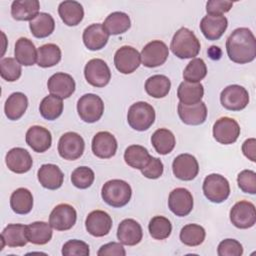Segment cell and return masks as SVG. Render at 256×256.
I'll list each match as a JSON object with an SVG mask.
<instances>
[{
  "mask_svg": "<svg viewBox=\"0 0 256 256\" xmlns=\"http://www.w3.org/2000/svg\"><path fill=\"white\" fill-rule=\"evenodd\" d=\"M226 51L235 63L252 62L256 57V39L252 31L246 27L235 29L227 38Z\"/></svg>",
  "mask_w": 256,
  "mask_h": 256,
  "instance_id": "1",
  "label": "cell"
},
{
  "mask_svg": "<svg viewBox=\"0 0 256 256\" xmlns=\"http://www.w3.org/2000/svg\"><path fill=\"white\" fill-rule=\"evenodd\" d=\"M200 41L195 34L186 27H181L174 34L170 49L180 59L195 58L200 52Z\"/></svg>",
  "mask_w": 256,
  "mask_h": 256,
  "instance_id": "2",
  "label": "cell"
},
{
  "mask_svg": "<svg viewBox=\"0 0 256 256\" xmlns=\"http://www.w3.org/2000/svg\"><path fill=\"white\" fill-rule=\"evenodd\" d=\"M131 186L124 180L112 179L107 181L101 190V196L108 205L121 208L128 204L131 199Z\"/></svg>",
  "mask_w": 256,
  "mask_h": 256,
  "instance_id": "3",
  "label": "cell"
},
{
  "mask_svg": "<svg viewBox=\"0 0 256 256\" xmlns=\"http://www.w3.org/2000/svg\"><path fill=\"white\" fill-rule=\"evenodd\" d=\"M127 121L136 131L149 129L155 121V110L147 102L139 101L132 104L127 113Z\"/></svg>",
  "mask_w": 256,
  "mask_h": 256,
  "instance_id": "4",
  "label": "cell"
},
{
  "mask_svg": "<svg viewBox=\"0 0 256 256\" xmlns=\"http://www.w3.org/2000/svg\"><path fill=\"white\" fill-rule=\"evenodd\" d=\"M202 189L205 197L213 203H222L230 195L228 180L224 176L216 173L205 177Z\"/></svg>",
  "mask_w": 256,
  "mask_h": 256,
  "instance_id": "5",
  "label": "cell"
},
{
  "mask_svg": "<svg viewBox=\"0 0 256 256\" xmlns=\"http://www.w3.org/2000/svg\"><path fill=\"white\" fill-rule=\"evenodd\" d=\"M77 112L81 120L84 122L94 123L102 117L104 112V103L98 95L88 93L81 96L78 100Z\"/></svg>",
  "mask_w": 256,
  "mask_h": 256,
  "instance_id": "6",
  "label": "cell"
},
{
  "mask_svg": "<svg viewBox=\"0 0 256 256\" xmlns=\"http://www.w3.org/2000/svg\"><path fill=\"white\" fill-rule=\"evenodd\" d=\"M220 102L227 110L240 111L248 105L249 93L243 86L237 84L229 85L222 90Z\"/></svg>",
  "mask_w": 256,
  "mask_h": 256,
  "instance_id": "7",
  "label": "cell"
},
{
  "mask_svg": "<svg viewBox=\"0 0 256 256\" xmlns=\"http://www.w3.org/2000/svg\"><path fill=\"white\" fill-rule=\"evenodd\" d=\"M85 142L78 133L66 132L58 142L59 155L65 160H76L80 158L84 152Z\"/></svg>",
  "mask_w": 256,
  "mask_h": 256,
  "instance_id": "8",
  "label": "cell"
},
{
  "mask_svg": "<svg viewBox=\"0 0 256 256\" xmlns=\"http://www.w3.org/2000/svg\"><path fill=\"white\" fill-rule=\"evenodd\" d=\"M86 81L94 87H104L111 79V72L107 63L99 58L91 59L84 68Z\"/></svg>",
  "mask_w": 256,
  "mask_h": 256,
  "instance_id": "9",
  "label": "cell"
},
{
  "mask_svg": "<svg viewBox=\"0 0 256 256\" xmlns=\"http://www.w3.org/2000/svg\"><path fill=\"white\" fill-rule=\"evenodd\" d=\"M140 56L141 62L145 67L154 68L166 62L169 56V49L163 41L153 40L143 47Z\"/></svg>",
  "mask_w": 256,
  "mask_h": 256,
  "instance_id": "10",
  "label": "cell"
},
{
  "mask_svg": "<svg viewBox=\"0 0 256 256\" xmlns=\"http://www.w3.org/2000/svg\"><path fill=\"white\" fill-rule=\"evenodd\" d=\"M77 220V212L73 206L61 203L54 207L49 216V224L57 231L71 229Z\"/></svg>",
  "mask_w": 256,
  "mask_h": 256,
  "instance_id": "11",
  "label": "cell"
},
{
  "mask_svg": "<svg viewBox=\"0 0 256 256\" xmlns=\"http://www.w3.org/2000/svg\"><path fill=\"white\" fill-rule=\"evenodd\" d=\"M230 221L239 229H248L256 223L255 206L249 201H239L230 210Z\"/></svg>",
  "mask_w": 256,
  "mask_h": 256,
  "instance_id": "12",
  "label": "cell"
},
{
  "mask_svg": "<svg viewBox=\"0 0 256 256\" xmlns=\"http://www.w3.org/2000/svg\"><path fill=\"white\" fill-rule=\"evenodd\" d=\"M240 135V126L230 117H221L213 125L214 139L224 145L236 142Z\"/></svg>",
  "mask_w": 256,
  "mask_h": 256,
  "instance_id": "13",
  "label": "cell"
},
{
  "mask_svg": "<svg viewBox=\"0 0 256 256\" xmlns=\"http://www.w3.org/2000/svg\"><path fill=\"white\" fill-rule=\"evenodd\" d=\"M141 64V56L137 49L131 46L120 47L114 55V65L122 74L133 73Z\"/></svg>",
  "mask_w": 256,
  "mask_h": 256,
  "instance_id": "14",
  "label": "cell"
},
{
  "mask_svg": "<svg viewBox=\"0 0 256 256\" xmlns=\"http://www.w3.org/2000/svg\"><path fill=\"white\" fill-rule=\"evenodd\" d=\"M172 170L176 178L183 181H191L198 175L199 164L193 155L183 153L173 160Z\"/></svg>",
  "mask_w": 256,
  "mask_h": 256,
  "instance_id": "15",
  "label": "cell"
},
{
  "mask_svg": "<svg viewBox=\"0 0 256 256\" xmlns=\"http://www.w3.org/2000/svg\"><path fill=\"white\" fill-rule=\"evenodd\" d=\"M168 207L176 216H187L193 209V196L186 188L172 190L168 198Z\"/></svg>",
  "mask_w": 256,
  "mask_h": 256,
  "instance_id": "16",
  "label": "cell"
},
{
  "mask_svg": "<svg viewBox=\"0 0 256 256\" xmlns=\"http://www.w3.org/2000/svg\"><path fill=\"white\" fill-rule=\"evenodd\" d=\"M85 227L87 232L92 236L103 237L107 235L112 228V218L105 211L94 210L86 217Z\"/></svg>",
  "mask_w": 256,
  "mask_h": 256,
  "instance_id": "17",
  "label": "cell"
},
{
  "mask_svg": "<svg viewBox=\"0 0 256 256\" xmlns=\"http://www.w3.org/2000/svg\"><path fill=\"white\" fill-rule=\"evenodd\" d=\"M117 140L108 131H100L96 133L92 139V152L101 159H108L115 155L117 151Z\"/></svg>",
  "mask_w": 256,
  "mask_h": 256,
  "instance_id": "18",
  "label": "cell"
},
{
  "mask_svg": "<svg viewBox=\"0 0 256 256\" xmlns=\"http://www.w3.org/2000/svg\"><path fill=\"white\" fill-rule=\"evenodd\" d=\"M75 81L73 77L67 73L58 72L53 74L47 82V87L50 94L61 99L70 97L75 91Z\"/></svg>",
  "mask_w": 256,
  "mask_h": 256,
  "instance_id": "19",
  "label": "cell"
},
{
  "mask_svg": "<svg viewBox=\"0 0 256 256\" xmlns=\"http://www.w3.org/2000/svg\"><path fill=\"white\" fill-rule=\"evenodd\" d=\"M5 163L10 171L17 174H23L32 168L33 159L26 149L15 147L9 150L6 154Z\"/></svg>",
  "mask_w": 256,
  "mask_h": 256,
  "instance_id": "20",
  "label": "cell"
},
{
  "mask_svg": "<svg viewBox=\"0 0 256 256\" xmlns=\"http://www.w3.org/2000/svg\"><path fill=\"white\" fill-rule=\"evenodd\" d=\"M228 20L224 15L204 16L200 22V30L204 37L208 40H218L226 31Z\"/></svg>",
  "mask_w": 256,
  "mask_h": 256,
  "instance_id": "21",
  "label": "cell"
},
{
  "mask_svg": "<svg viewBox=\"0 0 256 256\" xmlns=\"http://www.w3.org/2000/svg\"><path fill=\"white\" fill-rule=\"evenodd\" d=\"M143 231L141 225L134 219H124L117 229V238L121 244L134 246L142 240Z\"/></svg>",
  "mask_w": 256,
  "mask_h": 256,
  "instance_id": "22",
  "label": "cell"
},
{
  "mask_svg": "<svg viewBox=\"0 0 256 256\" xmlns=\"http://www.w3.org/2000/svg\"><path fill=\"white\" fill-rule=\"evenodd\" d=\"M26 143L37 153L47 151L52 144V136L48 129L34 125L31 126L26 132Z\"/></svg>",
  "mask_w": 256,
  "mask_h": 256,
  "instance_id": "23",
  "label": "cell"
},
{
  "mask_svg": "<svg viewBox=\"0 0 256 256\" xmlns=\"http://www.w3.org/2000/svg\"><path fill=\"white\" fill-rule=\"evenodd\" d=\"M82 38L84 45L89 50L96 51L105 47L109 39V34L103 27V24L94 23L85 28Z\"/></svg>",
  "mask_w": 256,
  "mask_h": 256,
  "instance_id": "24",
  "label": "cell"
},
{
  "mask_svg": "<svg viewBox=\"0 0 256 256\" xmlns=\"http://www.w3.org/2000/svg\"><path fill=\"white\" fill-rule=\"evenodd\" d=\"M178 115L182 122L187 125H200L207 118V107L202 101L193 105H184L179 102Z\"/></svg>",
  "mask_w": 256,
  "mask_h": 256,
  "instance_id": "25",
  "label": "cell"
},
{
  "mask_svg": "<svg viewBox=\"0 0 256 256\" xmlns=\"http://www.w3.org/2000/svg\"><path fill=\"white\" fill-rule=\"evenodd\" d=\"M40 184L49 190H56L63 184L64 174L55 164H43L37 172Z\"/></svg>",
  "mask_w": 256,
  "mask_h": 256,
  "instance_id": "26",
  "label": "cell"
},
{
  "mask_svg": "<svg viewBox=\"0 0 256 256\" xmlns=\"http://www.w3.org/2000/svg\"><path fill=\"white\" fill-rule=\"evenodd\" d=\"M2 246L8 247H23L27 244L28 239L26 235V226L23 224H8L1 233Z\"/></svg>",
  "mask_w": 256,
  "mask_h": 256,
  "instance_id": "27",
  "label": "cell"
},
{
  "mask_svg": "<svg viewBox=\"0 0 256 256\" xmlns=\"http://www.w3.org/2000/svg\"><path fill=\"white\" fill-rule=\"evenodd\" d=\"M38 0H15L11 5V15L18 21H31L39 14Z\"/></svg>",
  "mask_w": 256,
  "mask_h": 256,
  "instance_id": "28",
  "label": "cell"
},
{
  "mask_svg": "<svg viewBox=\"0 0 256 256\" xmlns=\"http://www.w3.org/2000/svg\"><path fill=\"white\" fill-rule=\"evenodd\" d=\"M58 14L64 24L67 26H76L83 20L84 10L79 2L67 0L59 4Z\"/></svg>",
  "mask_w": 256,
  "mask_h": 256,
  "instance_id": "29",
  "label": "cell"
},
{
  "mask_svg": "<svg viewBox=\"0 0 256 256\" xmlns=\"http://www.w3.org/2000/svg\"><path fill=\"white\" fill-rule=\"evenodd\" d=\"M203 95L204 88L200 82L193 83L183 81L177 89V97L180 103L184 105H193L201 102Z\"/></svg>",
  "mask_w": 256,
  "mask_h": 256,
  "instance_id": "30",
  "label": "cell"
},
{
  "mask_svg": "<svg viewBox=\"0 0 256 256\" xmlns=\"http://www.w3.org/2000/svg\"><path fill=\"white\" fill-rule=\"evenodd\" d=\"M27 107V96L22 92H14L7 98L4 105V112L9 120L15 121L24 115Z\"/></svg>",
  "mask_w": 256,
  "mask_h": 256,
  "instance_id": "31",
  "label": "cell"
},
{
  "mask_svg": "<svg viewBox=\"0 0 256 256\" xmlns=\"http://www.w3.org/2000/svg\"><path fill=\"white\" fill-rule=\"evenodd\" d=\"M15 59L23 66H31L37 62V50L33 42L25 37L19 38L15 43Z\"/></svg>",
  "mask_w": 256,
  "mask_h": 256,
  "instance_id": "32",
  "label": "cell"
},
{
  "mask_svg": "<svg viewBox=\"0 0 256 256\" xmlns=\"http://www.w3.org/2000/svg\"><path fill=\"white\" fill-rule=\"evenodd\" d=\"M28 242L35 245H44L52 238V227L43 221H36L26 226Z\"/></svg>",
  "mask_w": 256,
  "mask_h": 256,
  "instance_id": "33",
  "label": "cell"
},
{
  "mask_svg": "<svg viewBox=\"0 0 256 256\" xmlns=\"http://www.w3.org/2000/svg\"><path fill=\"white\" fill-rule=\"evenodd\" d=\"M29 28L36 38H45L51 35L54 31L55 21L50 14L40 12L29 22Z\"/></svg>",
  "mask_w": 256,
  "mask_h": 256,
  "instance_id": "34",
  "label": "cell"
},
{
  "mask_svg": "<svg viewBox=\"0 0 256 256\" xmlns=\"http://www.w3.org/2000/svg\"><path fill=\"white\" fill-rule=\"evenodd\" d=\"M151 143L158 154L166 155L174 149L176 140L174 134L170 130L166 128H160L152 134Z\"/></svg>",
  "mask_w": 256,
  "mask_h": 256,
  "instance_id": "35",
  "label": "cell"
},
{
  "mask_svg": "<svg viewBox=\"0 0 256 256\" xmlns=\"http://www.w3.org/2000/svg\"><path fill=\"white\" fill-rule=\"evenodd\" d=\"M148 150L141 145H130L124 152L126 164L135 169H143L151 159Z\"/></svg>",
  "mask_w": 256,
  "mask_h": 256,
  "instance_id": "36",
  "label": "cell"
},
{
  "mask_svg": "<svg viewBox=\"0 0 256 256\" xmlns=\"http://www.w3.org/2000/svg\"><path fill=\"white\" fill-rule=\"evenodd\" d=\"M130 26L131 21L129 16L120 11L109 14L103 23V27L109 35L123 34L130 28Z\"/></svg>",
  "mask_w": 256,
  "mask_h": 256,
  "instance_id": "37",
  "label": "cell"
},
{
  "mask_svg": "<svg viewBox=\"0 0 256 256\" xmlns=\"http://www.w3.org/2000/svg\"><path fill=\"white\" fill-rule=\"evenodd\" d=\"M11 209L16 214L25 215L28 214L33 208V196L32 193L26 188L16 189L10 197Z\"/></svg>",
  "mask_w": 256,
  "mask_h": 256,
  "instance_id": "38",
  "label": "cell"
},
{
  "mask_svg": "<svg viewBox=\"0 0 256 256\" xmlns=\"http://www.w3.org/2000/svg\"><path fill=\"white\" fill-rule=\"evenodd\" d=\"M171 88L170 79L161 74L149 77L145 82V91L153 98H163L168 95Z\"/></svg>",
  "mask_w": 256,
  "mask_h": 256,
  "instance_id": "39",
  "label": "cell"
},
{
  "mask_svg": "<svg viewBox=\"0 0 256 256\" xmlns=\"http://www.w3.org/2000/svg\"><path fill=\"white\" fill-rule=\"evenodd\" d=\"M60 60L61 50L56 44H44L37 49V64L42 68L55 66Z\"/></svg>",
  "mask_w": 256,
  "mask_h": 256,
  "instance_id": "40",
  "label": "cell"
},
{
  "mask_svg": "<svg viewBox=\"0 0 256 256\" xmlns=\"http://www.w3.org/2000/svg\"><path fill=\"white\" fill-rule=\"evenodd\" d=\"M39 111L41 116L46 120H56L63 112V101L61 98L50 94L42 99Z\"/></svg>",
  "mask_w": 256,
  "mask_h": 256,
  "instance_id": "41",
  "label": "cell"
},
{
  "mask_svg": "<svg viewBox=\"0 0 256 256\" xmlns=\"http://www.w3.org/2000/svg\"><path fill=\"white\" fill-rule=\"evenodd\" d=\"M205 229L198 224H187L180 231V240L183 244L194 247L199 246L205 240Z\"/></svg>",
  "mask_w": 256,
  "mask_h": 256,
  "instance_id": "42",
  "label": "cell"
},
{
  "mask_svg": "<svg viewBox=\"0 0 256 256\" xmlns=\"http://www.w3.org/2000/svg\"><path fill=\"white\" fill-rule=\"evenodd\" d=\"M149 233L156 240H164L168 238L172 232V224L170 220L164 216H154L148 225Z\"/></svg>",
  "mask_w": 256,
  "mask_h": 256,
  "instance_id": "43",
  "label": "cell"
},
{
  "mask_svg": "<svg viewBox=\"0 0 256 256\" xmlns=\"http://www.w3.org/2000/svg\"><path fill=\"white\" fill-rule=\"evenodd\" d=\"M207 74V67L203 59L194 58L192 59L183 71V78L187 82L198 83L205 78Z\"/></svg>",
  "mask_w": 256,
  "mask_h": 256,
  "instance_id": "44",
  "label": "cell"
},
{
  "mask_svg": "<svg viewBox=\"0 0 256 256\" xmlns=\"http://www.w3.org/2000/svg\"><path fill=\"white\" fill-rule=\"evenodd\" d=\"M21 73H22L21 64L15 58L6 57L1 59L0 74L4 80L8 82H14L20 78Z\"/></svg>",
  "mask_w": 256,
  "mask_h": 256,
  "instance_id": "45",
  "label": "cell"
},
{
  "mask_svg": "<svg viewBox=\"0 0 256 256\" xmlns=\"http://www.w3.org/2000/svg\"><path fill=\"white\" fill-rule=\"evenodd\" d=\"M94 179L95 175L93 170L87 166H80L71 174L72 184L79 189H87L93 184Z\"/></svg>",
  "mask_w": 256,
  "mask_h": 256,
  "instance_id": "46",
  "label": "cell"
},
{
  "mask_svg": "<svg viewBox=\"0 0 256 256\" xmlns=\"http://www.w3.org/2000/svg\"><path fill=\"white\" fill-rule=\"evenodd\" d=\"M89 254L90 250L88 244L81 240H68L62 247L63 256H88Z\"/></svg>",
  "mask_w": 256,
  "mask_h": 256,
  "instance_id": "47",
  "label": "cell"
},
{
  "mask_svg": "<svg viewBox=\"0 0 256 256\" xmlns=\"http://www.w3.org/2000/svg\"><path fill=\"white\" fill-rule=\"evenodd\" d=\"M239 188L244 193H256V173L252 170H243L237 176Z\"/></svg>",
  "mask_w": 256,
  "mask_h": 256,
  "instance_id": "48",
  "label": "cell"
},
{
  "mask_svg": "<svg viewBox=\"0 0 256 256\" xmlns=\"http://www.w3.org/2000/svg\"><path fill=\"white\" fill-rule=\"evenodd\" d=\"M217 254L219 256H241L243 247L235 239H224L218 245Z\"/></svg>",
  "mask_w": 256,
  "mask_h": 256,
  "instance_id": "49",
  "label": "cell"
},
{
  "mask_svg": "<svg viewBox=\"0 0 256 256\" xmlns=\"http://www.w3.org/2000/svg\"><path fill=\"white\" fill-rule=\"evenodd\" d=\"M164 166L159 158L151 157L148 164L141 169V173L148 179H158L163 174Z\"/></svg>",
  "mask_w": 256,
  "mask_h": 256,
  "instance_id": "50",
  "label": "cell"
},
{
  "mask_svg": "<svg viewBox=\"0 0 256 256\" xmlns=\"http://www.w3.org/2000/svg\"><path fill=\"white\" fill-rule=\"evenodd\" d=\"M233 6V2L224 0H210L206 4V11L209 15H223Z\"/></svg>",
  "mask_w": 256,
  "mask_h": 256,
  "instance_id": "51",
  "label": "cell"
},
{
  "mask_svg": "<svg viewBox=\"0 0 256 256\" xmlns=\"http://www.w3.org/2000/svg\"><path fill=\"white\" fill-rule=\"evenodd\" d=\"M98 256H125L126 251L122 244L117 242H110L107 243L98 250Z\"/></svg>",
  "mask_w": 256,
  "mask_h": 256,
  "instance_id": "52",
  "label": "cell"
},
{
  "mask_svg": "<svg viewBox=\"0 0 256 256\" xmlns=\"http://www.w3.org/2000/svg\"><path fill=\"white\" fill-rule=\"evenodd\" d=\"M242 152L250 161H256V140L255 138H249L242 144Z\"/></svg>",
  "mask_w": 256,
  "mask_h": 256,
  "instance_id": "53",
  "label": "cell"
},
{
  "mask_svg": "<svg viewBox=\"0 0 256 256\" xmlns=\"http://www.w3.org/2000/svg\"><path fill=\"white\" fill-rule=\"evenodd\" d=\"M210 51H213V53H209L208 52V54L210 55V57L212 58V59H220V57H221V50L219 49V47H217V46H211L210 47V49H209Z\"/></svg>",
  "mask_w": 256,
  "mask_h": 256,
  "instance_id": "54",
  "label": "cell"
}]
</instances>
